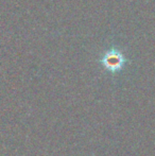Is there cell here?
Returning <instances> with one entry per match:
<instances>
[{"instance_id": "1", "label": "cell", "mask_w": 155, "mask_h": 156, "mask_svg": "<svg viewBox=\"0 0 155 156\" xmlns=\"http://www.w3.org/2000/svg\"><path fill=\"white\" fill-rule=\"evenodd\" d=\"M101 63L106 70L111 72H117L123 68L124 64L126 63V60L120 51L110 50L104 54Z\"/></svg>"}]
</instances>
